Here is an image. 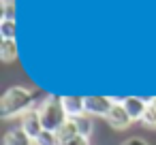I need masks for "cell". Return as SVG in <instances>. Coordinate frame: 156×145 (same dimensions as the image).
<instances>
[{"mask_svg": "<svg viewBox=\"0 0 156 145\" xmlns=\"http://www.w3.org/2000/svg\"><path fill=\"white\" fill-rule=\"evenodd\" d=\"M62 105H64V111L71 119L86 113V98L83 96H62Z\"/></svg>", "mask_w": 156, "mask_h": 145, "instance_id": "7", "label": "cell"}, {"mask_svg": "<svg viewBox=\"0 0 156 145\" xmlns=\"http://www.w3.org/2000/svg\"><path fill=\"white\" fill-rule=\"evenodd\" d=\"M5 145H34V139H30V134L20 126V128H11L5 134Z\"/></svg>", "mask_w": 156, "mask_h": 145, "instance_id": "8", "label": "cell"}, {"mask_svg": "<svg viewBox=\"0 0 156 145\" xmlns=\"http://www.w3.org/2000/svg\"><path fill=\"white\" fill-rule=\"evenodd\" d=\"M75 124H77V132H79L81 136H88V139H90V134H92V130H94V122H92V115L83 113V115L75 117Z\"/></svg>", "mask_w": 156, "mask_h": 145, "instance_id": "11", "label": "cell"}, {"mask_svg": "<svg viewBox=\"0 0 156 145\" xmlns=\"http://www.w3.org/2000/svg\"><path fill=\"white\" fill-rule=\"evenodd\" d=\"M60 145H90V139L77 134V136H73V139H69V141H62Z\"/></svg>", "mask_w": 156, "mask_h": 145, "instance_id": "16", "label": "cell"}, {"mask_svg": "<svg viewBox=\"0 0 156 145\" xmlns=\"http://www.w3.org/2000/svg\"><path fill=\"white\" fill-rule=\"evenodd\" d=\"M28 134H30V139H37L45 128H43V122H41V115H39V109L34 107L32 111H28L24 117H22V124H20Z\"/></svg>", "mask_w": 156, "mask_h": 145, "instance_id": "5", "label": "cell"}, {"mask_svg": "<svg viewBox=\"0 0 156 145\" xmlns=\"http://www.w3.org/2000/svg\"><path fill=\"white\" fill-rule=\"evenodd\" d=\"M37 109H39V115H41V122H43L45 130L58 132L62 128V124L69 119V115L64 111V105H62V96H47Z\"/></svg>", "mask_w": 156, "mask_h": 145, "instance_id": "2", "label": "cell"}, {"mask_svg": "<svg viewBox=\"0 0 156 145\" xmlns=\"http://www.w3.org/2000/svg\"><path fill=\"white\" fill-rule=\"evenodd\" d=\"M122 145H147V141L141 139V136H130V139H126Z\"/></svg>", "mask_w": 156, "mask_h": 145, "instance_id": "17", "label": "cell"}, {"mask_svg": "<svg viewBox=\"0 0 156 145\" xmlns=\"http://www.w3.org/2000/svg\"><path fill=\"white\" fill-rule=\"evenodd\" d=\"M34 109V94L24 88V85H13L9 88L2 98H0V115L5 119H11V117H17V115H26L28 111Z\"/></svg>", "mask_w": 156, "mask_h": 145, "instance_id": "1", "label": "cell"}, {"mask_svg": "<svg viewBox=\"0 0 156 145\" xmlns=\"http://www.w3.org/2000/svg\"><path fill=\"white\" fill-rule=\"evenodd\" d=\"M107 124L113 128V130H126L130 124H133V117L128 115V111L124 109V105H122V100H115L113 102V107H111V111L107 113Z\"/></svg>", "mask_w": 156, "mask_h": 145, "instance_id": "3", "label": "cell"}, {"mask_svg": "<svg viewBox=\"0 0 156 145\" xmlns=\"http://www.w3.org/2000/svg\"><path fill=\"white\" fill-rule=\"evenodd\" d=\"M15 36H17L15 19H0V39L2 41H15Z\"/></svg>", "mask_w": 156, "mask_h": 145, "instance_id": "10", "label": "cell"}, {"mask_svg": "<svg viewBox=\"0 0 156 145\" xmlns=\"http://www.w3.org/2000/svg\"><path fill=\"white\" fill-rule=\"evenodd\" d=\"M34 145H60V139L56 132L51 130H43L37 139H34Z\"/></svg>", "mask_w": 156, "mask_h": 145, "instance_id": "14", "label": "cell"}, {"mask_svg": "<svg viewBox=\"0 0 156 145\" xmlns=\"http://www.w3.org/2000/svg\"><path fill=\"white\" fill-rule=\"evenodd\" d=\"M141 122H143L147 128H156V100H154V98H150L147 109H145V115H143Z\"/></svg>", "mask_w": 156, "mask_h": 145, "instance_id": "13", "label": "cell"}, {"mask_svg": "<svg viewBox=\"0 0 156 145\" xmlns=\"http://www.w3.org/2000/svg\"><path fill=\"white\" fill-rule=\"evenodd\" d=\"M0 60L2 62L17 60V43L15 41H0Z\"/></svg>", "mask_w": 156, "mask_h": 145, "instance_id": "9", "label": "cell"}, {"mask_svg": "<svg viewBox=\"0 0 156 145\" xmlns=\"http://www.w3.org/2000/svg\"><path fill=\"white\" fill-rule=\"evenodd\" d=\"M147 102L150 100H145V98H139V96H126L124 100H122V105H124V109L128 111V115L133 117V122H141L143 119V115H145V109H147Z\"/></svg>", "mask_w": 156, "mask_h": 145, "instance_id": "6", "label": "cell"}, {"mask_svg": "<svg viewBox=\"0 0 156 145\" xmlns=\"http://www.w3.org/2000/svg\"><path fill=\"white\" fill-rule=\"evenodd\" d=\"M56 134H58L60 143H62V141H69V139H73V136H77L79 132H77V124H75V119H71V117H69V119L62 124V128H60Z\"/></svg>", "mask_w": 156, "mask_h": 145, "instance_id": "12", "label": "cell"}, {"mask_svg": "<svg viewBox=\"0 0 156 145\" xmlns=\"http://www.w3.org/2000/svg\"><path fill=\"white\" fill-rule=\"evenodd\" d=\"M154 100H156V98H154Z\"/></svg>", "mask_w": 156, "mask_h": 145, "instance_id": "18", "label": "cell"}, {"mask_svg": "<svg viewBox=\"0 0 156 145\" xmlns=\"http://www.w3.org/2000/svg\"><path fill=\"white\" fill-rule=\"evenodd\" d=\"M2 2V19H13V0H0Z\"/></svg>", "mask_w": 156, "mask_h": 145, "instance_id": "15", "label": "cell"}, {"mask_svg": "<svg viewBox=\"0 0 156 145\" xmlns=\"http://www.w3.org/2000/svg\"><path fill=\"white\" fill-rule=\"evenodd\" d=\"M86 98V113L88 115H96V117H107V113L113 107V98L109 96H83Z\"/></svg>", "mask_w": 156, "mask_h": 145, "instance_id": "4", "label": "cell"}]
</instances>
